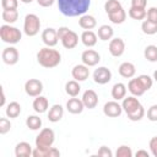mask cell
<instances>
[{
  "label": "cell",
  "mask_w": 157,
  "mask_h": 157,
  "mask_svg": "<svg viewBox=\"0 0 157 157\" xmlns=\"http://www.w3.org/2000/svg\"><path fill=\"white\" fill-rule=\"evenodd\" d=\"M1 17H2V21L7 25L15 23L18 18V11L17 10H2Z\"/></svg>",
  "instance_id": "obj_30"
},
{
  "label": "cell",
  "mask_w": 157,
  "mask_h": 157,
  "mask_svg": "<svg viewBox=\"0 0 157 157\" xmlns=\"http://www.w3.org/2000/svg\"><path fill=\"white\" fill-rule=\"evenodd\" d=\"M63 115H64V108L60 104L52 105L49 112H48V119L52 123H58L59 120H61Z\"/></svg>",
  "instance_id": "obj_23"
},
{
  "label": "cell",
  "mask_w": 157,
  "mask_h": 157,
  "mask_svg": "<svg viewBox=\"0 0 157 157\" xmlns=\"http://www.w3.org/2000/svg\"><path fill=\"white\" fill-rule=\"evenodd\" d=\"M21 104L18 102H10L7 105H6V115L7 118L10 119H13V118H17L20 114H21Z\"/></svg>",
  "instance_id": "obj_29"
},
{
  "label": "cell",
  "mask_w": 157,
  "mask_h": 157,
  "mask_svg": "<svg viewBox=\"0 0 157 157\" xmlns=\"http://www.w3.org/2000/svg\"><path fill=\"white\" fill-rule=\"evenodd\" d=\"M141 29L145 34L147 36H152V34H156L157 33V23H153L148 20H145L141 25Z\"/></svg>",
  "instance_id": "obj_34"
},
{
  "label": "cell",
  "mask_w": 157,
  "mask_h": 157,
  "mask_svg": "<svg viewBox=\"0 0 157 157\" xmlns=\"http://www.w3.org/2000/svg\"><path fill=\"white\" fill-rule=\"evenodd\" d=\"M59 11L66 17L82 16L91 6V0H56Z\"/></svg>",
  "instance_id": "obj_1"
},
{
  "label": "cell",
  "mask_w": 157,
  "mask_h": 157,
  "mask_svg": "<svg viewBox=\"0 0 157 157\" xmlns=\"http://www.w3.org/2000/svg\"><path fill=\"white\" fill-rule=\"evenodd\" d=\"M147 119L150 121H157V104H153L147 110Z\"/></svg>",
  "instance_id": "obj_40"
},
{
  "label": "cell",
  "mask_w": 157,
  "mask_h": 157,
  "mask_svg": "<svg viewBox=\"0 0 157 157\" xmlns=\"http://www.w3.org/2000/svg\"><path fill=\"white\" fill-rule=\"evenodd\" d=\"M40 29V20L34 13H28L23 21V32L28 37H34Z\"/></svg>",
  "instance_id": "obj_6"
},
{
  "label": "cell",
  "mask_w": 157,
  "mask_h": 157,
  "mask_svg": "<svg viewBox=\"0 0 157 157\" xmlns=\"http://www.w3.org/2000/svg\"><path fill=\"white\" fill-rule=\"evenodd\" d=\"M121 107L131 121H139L145 115V109H144L142 104L140 103V101L135 96L125 97L123 99Z\"/></svg>",
  "instance_id": "obj_3"
},
{
  "label": "cell",
  "mask_w": 157,
  "mask_h": 157,
  "mask_svg": "<svg viewBox=\"0 0 157 157\" xmlns=\"http://www.w3.org/2000/svg\"><path fill=\"white\" fill-rule=\"evenodd\" d=\"M42 40L47 47H55L58 44V32L55 28L48 27L42 32Z\"/></svg>",
  "instance_id": "obj_13"
},
{
  "label": "cell",
  "mask_w": 157,
  "mask_h": 157,
  "mask_svg": "<svg viewBox=\"0 0 157 157\" xmlns=\"http://www.w3.org/2000/svg\"><path fill=\"white\" fill-rule=\"evenodd\" d=\"M109 53L114 58H119L125 52V42L121 38H112L109 42Z\"/></svg>",
  "instance_id": "obj_11"
},
{
  "label": "cell",
  "mask_w": 157,
  "mask_h": 157,
  "mask_svg": "<svg viewBox=\"0 0 157 157\" xmlns=\"http://www.w3.org/2000/svg\"><path fill=\"white\" fill-rule=\"evenodd\" d=\"M97 156H101V157H112L113 156V152L110 151L109 147L107 146H101L98 152H97Z\"/></svg>",
  "instance_id": "obj_42"
},
{
  "label": "cell",
  "mask_w": 157,
  "mask_h": 157,
  "mask_svg": "<svg viewBox=\"0 0 157 157\" xmlns=\"http://www.w3.org/2000/svg\"><path fill=\"white\" fill-rule=\"evenodd\" d=\"M66 109L71 114H81L82 110L85 109V105H83L82 99H78L76 97H72V98H70L66 102Z\"/></svg>",
  "instance_id": "obj_19"
},
{
  "label": "cell",
  "mask_w": 157,
  "mask_h": 157,
  "mask_svg": "<svg viewBox=\"0 0 157 157\" xmlns=\"http://www.w3.org/2000/svg\"><path fill=\"white\" fill-rule=\"evenodd\" d=\"M71 75H72L74 80H76L78 82H82V81H86L88 78V76H90V69L85 64L75 65L72 67V70H71Z\"/></svg>",
  "instance_id": "obj_15"
},
{
  "label": "cell",
  "mask_w": 157,
  "mask_h": 157,
  "mask_svg": "<svg viewBox=\"0 0 157 157\" xmlns=\"http://www.w3.org/2000/svg\"><path fill=\"white\" fill-rule=\"evenodd\" d=\"M32 107L34 109L36 113L38 114H42V113H45L48 110V107H49V102L47 99V97L44 96H38L34 98L33 103H32Z\"/></svg>",
  "instance_id": "obj_20"
},
{
  "label": "cell",
  "mask_w": 157,
  "mask_h": 157,
  "mask_svg": "<svg viewBox=\"0 0 157 157\" xmlns=\"http://www.w3.org/2000/svg\"><path fill=\"white\" fill-rule=\"evenodd\" d=\"M21 1H22L23 4H31V2L33 1V0H21Z\"/></svg>",
  "instance_id": "obj_49"
},
{
  "label": "cell",
  "mask_w": 157,
  "mask_h": 157,
  "mask_svg": "<svg viewBox=\"0 0 157 157\" xmlns=\"http://www.w3.org/2000/svg\"><path fill=\"white\" fill-rule=\"evenodd\" d=\"M78 25H80L81 28H83L85 31H87V29H93L97 26V21H96V18L92 15H86L85 13V15L80 16Z\"/></svg>",
  "instance_id": "obj_24"
},
{
  "label": "cell",
  "mask_w": 157,
  "mask_h": 157,
  "mask_svg": "<svg viewBox=\"0 0 157 157\" xmlns=\"http://www.w3.org/2000/svg\"><path fill=\"white\" fill-rule=\"evenodd\" d=\"M128 90H129V92H130L132 96H135V97H140V96H142V94L146 92V90H145V87H144V85H142V82L140 81L139 77L131 78V80L129 81V83H128Z\"/></svg>",
  "instance_id": "obj_17"
},
{
  "label": "cell",
  "mask_w": 157,
  "mask_h": 157,
  "mask_svg": "<svg viewBox=\"0 0 157 157\" xmlns=\"http://www.w3.org/2000/svg\"><path fill=\"white\" fill-rule=\"evenodd\" d=\"M55 141V134L50 128H44L39 131L36 137V147L38 148H50Z\"/></svg>",
  "instance_id": "obj_5"
},
{
  "label": "cell",
  "mask_w": 157,
  "mask_h": 157,
  "mask_svg": "<svg viewBox=\"0 0 157 157\" xmlns=\"http://www.w3.org/2000/svg\"><path fill=\"white\" fill-rule=\"evenodd\" d=\"M81 60H82V64H85L88 67L90 66H96L101 61V55H99L98 52H96L93 49H87V50L82 52Z\"/></svg>",
  "instance_id": "obj_10"
},
{
  "label": "cell",
  "mask_w": 157,
  "mask_h": 157,
  "mask_svg": "<svg viewBox=\"0 0 157 157\" xmlns=\"http://www.w3.org/2000/svg\"><path fill=\"white\" fill-rule=\"evenodd\" d=\"M140 156H144V157H148V156H150V153H148L147 151H145V150H139V151L136 152V157H140Z\"/></svg>",
  "instance_id": "obj_46"
},
{
  "label": "cell",
  "mask_w": 157,
  "mask_h": 157,
  "mask_svg": "<svg viewBox=\"0 0 157 157\" xmlns=\"http://www.w3.org/2000/svg\"><path fill=\"white\" fill-rule=\"evenodd\" d=\"M137 77H139L140 81L142 82V85H144V87H145L146 91H148V90L152 87V85H153V80H152V77H150L148 75H145V74L139 75Z\"/></svg>",
  "instance_id": "obj_38"
},
{
  "label": "cell",
  "mask_w": 157,
  "mask_h": 157,
  "mask_svg": "<svg viewBox=\"0 0 157 157\" xmlns=\"http://www.w3.org/2000/svg\"><path fill=\"white\" fill-rule=\"evenodd\" d=\"M148 146H150L151 153H152L155 157H157V136H153V137L150 140Z\"/></svg>",
  "instance_id": "obj_43"
},
{
  "label": "cell",
  "mask_w": 157,
  "mask_h": 157,
  "mask_svg": "<svg viewBox=\"0 0 157 157\" xmlns=\"http://www.w3.org/2000/svg\"><path fill=\"white\" fill-rule=\"evenodd\" d=\"M108 18L110 20L112 23L121 25L126 20V12H125V10L123 7H120L119 10H117V11H114L112 13H108Z\"/></svg>",
  "instance_id": "obj_27"
},
{
  "label": "cell",
  "mask_w": 157,
  "mask_h": 157,
  "mask_svg": "<svg viewBox=\"0 0 157 157\" xmlns=\"http://www.w3.org/2000/svg\"><path fill=\"white\" fill-rule=\"evenodd\" d=\"M26 125L31 130H39L42 128V119L38 115H28L26 119Z\"/></svg>",
  "instance_id": "obj_31"
},
{
  "label": "cell",
  "mask_w": 157,
  "mask_h": 157,
  "mask_svg": "<svg viewBox=\"0 0 157 157\" xmlns=\"http://www.w3.org/2000/svg\"><path fill=\"white\" fill-rule=\"evenodd\" d=\"M147 0H131V6L137 9H146Z\"/></svg>",
  "instance_id": "obj_44"
},
{
  "label": "cell",
  "mask_w": 157,
  "mask_h": 157,
  "mask_svg": "<svg viewBox=\"0 0 157 157\" xmlns=\"http://www.w3.org/2000/svg\"><path fill=\"white\" fill-rule=\"evenodd\" d=\"M0 105L1 107L5 105V92H4V90H1V102H0Z\"/></svg>",
  "instance_id": "obj_47"
},
{
  "label": "cell",
  "mask_w": 157,
  "mask_h": 157,
  "mask_svg": "<svg viewBox=\"0 0 157 157\" xmlns=\"http://www.w3.org/2000/svg\"><path fill=\"white\" fill-rule=\"evenodd\" d=\"M120 7H123V6H121V4H120L119 0H107L105 4H104V10H105L107 15L108 13H112V12H114L117 10H119Z\"/></svg>",
  "instance_id": "obj_35"
},
{
  "label": "cell",
  "mask_w": 157,
  "mask_h": 157,
  "mask_svg": "<svg viewBox=\"0 0 157 157\" xmlns=\"http://www.w3.org/2000/svg\"><path fill=\"white\" fill-rule=\"evenodd\" d=\"M112 80V71L105 66H99L93 71V81L98 85H105Z\"/></svg>",
  "instance_id": "obj_8"
},
{
  "label": "cell",
  "mask_w": 157,
  "mask_h": 157,
  "mask_svg": "<svg viewBox=\"0 0 157 157\" xmlns=\"http://www.w3.org/2000/svg\"><path fill=\"white\" fill-rule=\"evenodd\" d=\"M11 129V123L7 118H1L0 119V134L1 135H5L10 131Z\"/></svg>",
  "instance_id": "obj_39"
},
{
  "label": "cell",
  "mask_w": 157,
  "mask_h": 157,
  "mask_svg": "<svg viewBox=\"0 0 157 157\" xmlns=\"http://www.w3.org/2000/svg\"><path fill=\"white\" fill-rule=\"evenodd\" d=\"M81 99L83 102L85 108H88V109H93L98 104V94L93 90H86Z\"/></svg>",
  "instance_id": "obj_16"
},
{
  "label": "cell",
  "mask_w": 157,
  "mask_h": 157,
  "mask_svg": "<svg viewBox=\"0 0 157 157\" xmlns=\"http://www.w3.org/2000/svg\"><path fill=\"white\" fill-rule=\"evenodd\" d=\"M18 0H1L2 10H17Z\"/></svg>",
  "instance_id": "obj_37"
},
{
  "label": "cell",
  "mask_w": 157,
  "mask_h": 157,
  "mask_svg": "<svg viewBox=\"0 0 157 157\" xmlns=\"http://www.w3.org/2000/svg\"><path fill=\"white\" fill-rule=\"evenodd\" d=\"M1 59L6 65H15L20 59V53L15 47H7L2 50Z\"/></svg>",
  "instance_id": "obj_9"
},
{
  "label": "cell",
  "mask_w": 157,
  "mask_h": 157,
  "mask_svg": "<svg viewBox=\"0 0 157 157\" xmlns=\"http://www.w3.org/2000/svg\"><path fill=\"white\" fill-rule=\"evenodd\" d=\"M81 42L85 47L87 48H91V47H94L97 44V34L91 31V29H87V31H83L81 33Z\"/></svg>",
  "instance_id": "obj_21"
},
{
  "label": "cell",
  "mask_w": 157,
  "mask_h": 157,
  "mask_svg": "<svg viewBox=\"0 0 157 157\" xmlns=\"http://www.w3.org/2000/svg\"><path fill=\"white\" fill-rule=\"evenodd\" d=\"M146 15H147L146 9H137V7H132V6H130V9H129V16L132 20L141 21L146 17Z\"/></svg>",
  "instance_id": "obj_33"
},
{
  "label": "cell",
  "mask_w": 157,
  "mask_h": 157,
  "mask_svg": "<svg viewBox=\"0 0 157 157\" xmlns=\"http://www.w3.org/2000/svg\"><path fill=\"white\" fill-rule=\"evenodd\" d=\"M113 34H114V29L108 26V25H102L101 27H98V31H97V37L101 39V40H110L113 38Z\"/></svg>",
  "instance_id": "obj_26"
},
{
  "label": "cell",
  "mask_w": 157,
  "mask_h": 157,
  "mask_svg": "<svg viewBox=\"0 0 157 157\" xmlns=\"http://www.w3.org/2000/svg\"><path fill=\"white\" fill-rule=\"evenodd\" d=\"M32 152H33L32 146L26 141L18 142L15 147V156L16 157H28L32 155Z\"/></svg>",
  "instance_id": "obj_22"
},
{
  "label": "cell",
  "mask_w": 157,
  "mask_h": 157,
  "mask_svg": "<svg viewBox=\"0 0 157 157\" xmlns=\"http://www.w3.org/2000/svg\"><path fill=\"white\" fill-rule=\"evenodd\" d=\"M144 56L147 61L156 63L157 61V45H153V44L147 45L144 50Z\"/></svg>",
  "instance_id": "obj_32"
},
{
  "label": "cell",
  "mask_w": 157,
  "mask_h": 157,
  "mask_svg": "<svg viewBox=\"0 0 157 157\" xmlns=\"http://www.w3.org/2000/svg\"><path fill=\"white\" fill-rule=\"evenodd\" d=\"M0 38L4 43L16 44L21 40L22 32L17 27L5 23V25H1V27H0Z\"/></svg>",
  "instance_id": "obj_4"
},
{
  "label": "cell",
  "mask_w": 157,
  "mask_h": 157,
  "mask_svg": "<svg viewBox=\"0 0 157 157\" xmlns=\"http://www.w3.org/2000/svg\"><path fill=\"white\" fill-rule=\"evenodd\" d=\"M37 61L45 69H53L61 63V54L52 47H44L37 53Z\"/></svg>",
  "instance_id": "obj_2"
},
{
  "label": "cell",
  "mask_w": 157,
  "mask_h": 157,
  "mask_svg": "<svg viewBox=\"0 0 157 157\" xmlns=\"http://www.w3.org/2000/svg\"><path fill=\"white\" fill-rule=\"evenodd\" d=\"M146 17H147L148 21H151V22H153V23H157V7H155V6L150 7V9L147 10Z\"/></svg>",
  "instance_id": "obj_41"
},
{
  "label": "cell",
  "mask_w": 157,
  "mask_h": 157,
  "mask_svg": "<svg viewBox=\"0 0 157 157\" xmlns=\"http://www.w3.org/2000/svg\"><path fill=\"white\" fill-rule=\"evenodd\" d=\"M81 91V86L78 83V81L76 80H70L65 83V92L70 96V97H77L78 93Z\"/></svg>",
  "instance_id": "obj_28"
},
{
  "label": "cell",
  "mask_w": 157,
  "mask_h": 157,
  "mask_svg": "<svg viewBox=\"0 0 157 157\" xmlns=\"http://www.w3.org/2000/svg\"><path fill=\"white\" fill-rule=\"evenodd\" d=\"M25 91L29 97H38L43 92V83L38 78H29L25 83Z\"/></svg>",
  "instance_id": "obj_7"
},
{
  "label": "cell",
  "mask_w": 157,
  "mask_h": 157,
  "mask_svg": "<svg viewBox=\"0 0 157 157\" xmlns=\"http://www.w3.org/2000/svg\"><path fill=\"white\" fill-rule=\"evenodd\" d=\"M121 112H123V107L121 104L118 103V101H110L103 105V113L109 118H118L120 117Z\"/></svg>",
  "instance_id": "obj_12"
},
{
  "label": "cell",
  "mask_w": 157,
  "mask_h": 157,
  "mask_svg": "<svg viewBox=\"0 0 157 157\" xmlns=\"http://www.w3.org/2000/svg\"><path fill=\"white\" fill-rule=\"evenodd\" d=\"M153 80H155V81L157 82V70H156V71L153 72Z\"/></svg>",
  "instance_id": "obj_48"
},
{
  "label": "cell",
  "mask_w": 157,
  "mask_h": 157,
  "mask_svg": "<svg viewBox=\"0 0 157 157\" xmlns=\"http://www.w3.org/2000/svg\"><path fill=\"white\" fill-rule=\"evenodd\" d=\"M115 156H117V157H131V156H132V151H131V148H130L129 146L121 145V146H119V147L117 148Z\"/></svg>",
  "instance_id": "obj_36"
},
{
  "label": "cell",
  "mask_w": 157,
  "mask_h": 157,
  "mask_svg": "<svg viewBox=\"0 0 157 157\" xmlns=\"http://www.w3.org/2000/svg\"><path fill=\"white\" fill-rule=\"evenodd\" d=\"M125 96H126V86L121 82H117L112 87V97L114 98V101H120L124 99Z\"/></svg>",
  "instance_id": "obj_25"
},
{
  "label": "cell",
  "mask_w": 157,
  "mask_h": 157,
  "mask_svg": "<svg viewBox=\"0 0 157 157\" xmlns=\"http://www.w3.org/2000/svg\"><path fill=\"white\" fill-rule=\"evenodd\" d=\"M37 2L42 7H50L55 2V0H37Z\"/></svg>",
  "instance_id": "obj_45"
},
{
  "label": "cell",
  "mask_w": 157,
  "mask_h": 157,
  "mask_svg": "<svg viewBox=\"0 0 157 157\" xmlns=\"http://www.w3.org/2000/svg\"><path fill=\"white\" fill-rule=\"evenodd\" d=\"M60 40H61V44H63V47H64L65 49H74V48L78 44V36H77L76 32L69 29V31L60 38Z\"/></svg>",
  "instance_id": "obj_14"
},
{
  "label": "cell",
  "mask_w": 157,
  "mask_h": 157,
  "mask_svg": "<svg viewBox=\"0 0 157 157\" xmlns=\"http://www.w3.org/2000/svg\"><path fill=\"white\" fill-rule=\"evenodd\" d=\"M118 71H119V75L124 78H131L135 76L136 74V67L132 63H129V61H124L119 65L118 67Z\"/></svg>",
  "instance_id": "obj_18"
}]
</instances>
